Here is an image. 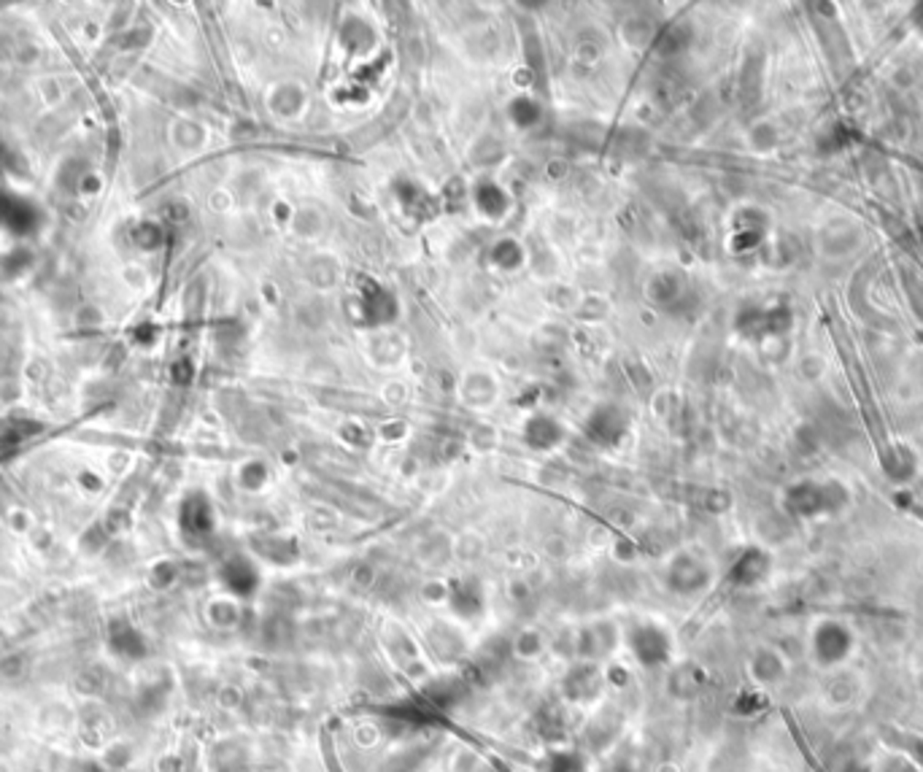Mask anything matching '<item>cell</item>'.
I'll return each mask as SVG.
<instances>
[{
  "label": "cell",
  "instance_id": "1",
  "mask_svg": "<svg viewBox=\"0 0 923 772\" xmlns=\"http://www.w3.org/2000/svg\"><path fill=\"white\" fill-rule=\"evenodd\" d=\"M111 649L119 656H143V640L130 627H127V632H122V627H114L111 629Z\"/></svg>",
  "mask_w": 923,
  "mask_h": 772
},
{
  "label": "cell",
  "instance_id": "2",
  "mask_svg": "<svg viewBox=\"0 0 923 772\" xmlns=\"http://www.w3.org/2000/svg\"><path fill=\"white\" fill-rule=\"evenodd\" d=\"M68 772H103V767L101 765H95V762H73L70 767H68Z\"/></svg>",
  "mask_w": 923,
  "mask_h": 772
}]
</instances>
